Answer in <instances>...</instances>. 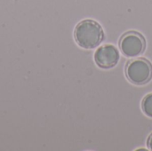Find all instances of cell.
<instances>
[{
	"mask_svg": "<svg viewBox=\"0 0 152 151\" xmlns=\"http://www.w3.org/2000/svg\"><path fill=\"white\" fill-rule=\"evenodd\" d=\"M74 38L76 43L84 49H94L104 39V31L95 20H84L75 28Z\"/></svg>",
	"mask_w": 152,
	"mask_h": 151,
	"instance_id": "obj_1",
	"label": "cell"
},
{
	"mask_svg": "<svg viewBox=\"0 0 152 151\" xmlns=\"http://www.w3.org/2000/svg\"><path fill=\"white\" fill-rule=\"evenodd\" d=\"M126 75L129 82L135 85H146L152 78V64L144 58L132 60L126 64Z\"/></svg>",
	"mask_w": 152,
	"mask_h": 151,
	"instance_id": "obj_2",
	"label": "cell"
},
{
	"mask_svg": "<svg viewBox=\"0 0 152 151\" xmlns=\"http://www.w3.org/2000/svg\"><path fill=\"white\" fill-rule=\"evenodd\" d=\"M119 47L126 57L134 58L144 53L146 49V40L141 33L128 31L121 36Z\"/></svg>",
	"mask_w": 152,
	"mask_h": 151,
	"instance_id": "obj_3",
	"label": "cell"
},
{
	"mask_svg": "<svg viewBox=\"0 0 152 151\" xmlns=\"http://www.w3.org/2000/svg\"><path fill=\"white\" fill-rule=\"evenodd\" d=\"M94 58L99 68L110 69L117 66L120 59V54L116 46L112 44H105L95 51Z\"/></svg>",
	"mask_w": 152,
	"mask_h": 151,
	"instance_id": "obj_4",
	"label": "cell"
},
{
	"mask_svg": "<svg viewBox=\"0 0 152 151\" xmlns=\"http://www.w3.org/2000/svg\"><path fill=\"white\" fill-rule=\"evenodd\" d=\"M142 109L143 113L152 118V93L147 94L142 101Z\"/></svg>",
	"mask_w": 152,
	"mask_h": 151,
	"instance_id": "obj_5",
	"label": "cell"
},
{
	"mask_svg": "<svg viewBox=\"0 0 152 151\" xmlns=\"http://www.w3.org/2000/svg\"><path fill=\"white\" fill-rule=\"evenodd\" d=\"M147 147L149 148L150 150H152V133L149 136L148 141H147Z\"/></svg>",
	"mask_w": 152,
	"mask_h": 151,
	"instance_id": "obj_6",
	"label": "cell"
}]
</instances>
